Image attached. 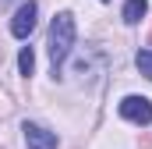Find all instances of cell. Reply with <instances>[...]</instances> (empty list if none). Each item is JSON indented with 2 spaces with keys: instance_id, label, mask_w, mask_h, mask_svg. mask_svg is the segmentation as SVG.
<instances>
[{
  "instance_id": "obj_1",
  "label": "cell",
  "mask_w": 152,
  "mask_h": 149,
  "mask_svg": "<svg viewBox=\"0 0 152 149\" xmlns=\"http://www.w3.org/2000/svg\"><path fill=\"white\" fill-rule=\"evenodd\" d=\"M75 14L71 11H60L57 18H53V25H50V60H53V68H60L64 60H67V53H71V46H75Z\"/></svg>"
},
{
  "instance_id": "obj_3",
  "label": "cell",
  "mask_w": 152,
  "mask_h": 149,
  "mask_svg": "<svg viewBox=\"0 0 152 149\" xmlns=\"http://www.w3.org/2000/svg\"><path fill=\"white\" fill-rule=\"evenodd\" d=\"M36 14H39L36 0H25V4L14 11V18H11V32H14L18 39H28L32 29H36Z\"/></svg>"
},
{
  "instance_id": "obj_2",
  "label": "cell",
  "mask_w": 152,
  "mask_h": 149,
  "mask_svg": "<svg viewBox=\"0 0 152 149\" xmlns=\"http://www.w3.org/2000/svg\"><path fill=\"white\" fill-rule=\"evenodd\" d=\"M120 117H127L131 124H149L152 121V100H145V96H124L120 100Z\"/></svg>"
},
{
  "instance_id": "obj_6",
  "label": "cell",
  "mask_w": 152,
  "mask_h": 149,
  "mask_svg": "<svg viewBox=\"0 0 152 149\" xmlns=\"http://www.w3.org/2000/svg\"><path fill=\"white\" fill-rule=\"evenodd\" d=\"M18 68H21V74H32V68H36V53H32V46H25V50L18 53Z\"/></svg>"
},
{
  "instance_id": "obj_7",
  "label": "cell",
  "mask_w": 152,
  "mask_h": 149,
  "mask_svg": "<svg viewBox=\"0 0 152 149\" xmlns=\"http://www.w3.org/2000/svg\"><path fill=\"white\" fill-rule=\"evenodd\" d=\"M134 64H138V71L145 74V78H152V50H138Z\"/></svg>"
},
{
  "instance_id": "obj_4",
  "label": "cell",
  "mask_w": 152,
  "mask_h": 149,
  "mask_svg": "<svg viewBox=\"0 0 152 149\" xmlns=\"http://www.w3.org/2000/svg\"><path fill=\"white\" fill-rule=\"evenodd\" d=\"M21 131H25V146L28 149H57V131H50V128H42V124L25 121Z\"/></svg>"
},
{
  "instance_id": "obj_5",
  "label": "cell",
  "mask_w": 152,
  "mask_h": 149,
  "mask_svg": "<svg viewBox=\"0 0 152 149\" xmlns=\"http://www.w3.org/2000/svg\"><path fill=\"white\" fill-rule=\"evenodd\" d=\"M145 14H149V0H127L124 4V21L127 25H138Z\"/></svg>"
}]
</instances>
